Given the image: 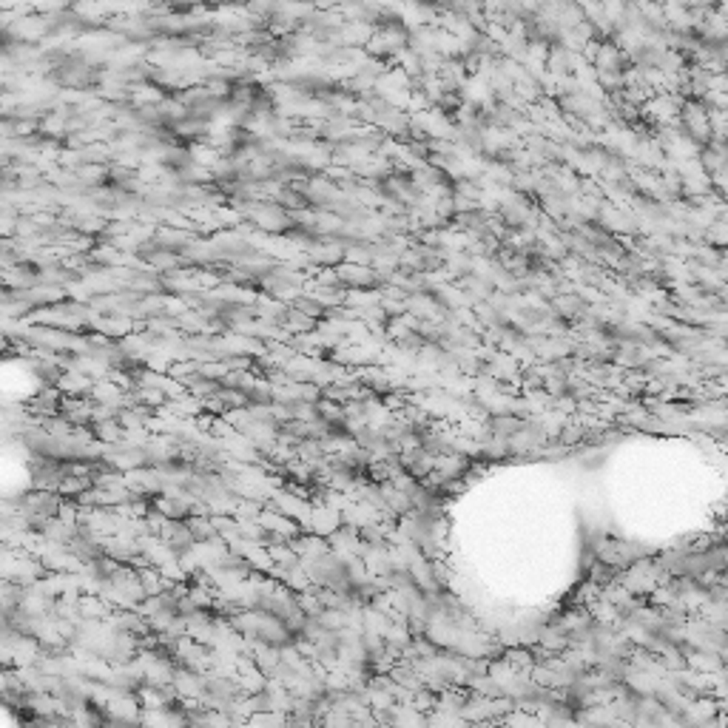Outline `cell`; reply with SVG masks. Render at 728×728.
<instances>
[{
	"label": "cell",
	"mask_w": 728,
	"mask_h": 728,
	"mask_svg": "<svg viewBox=\"0 0 728 728\" xmlns=\"http://www.w3.org/2000/svg\"><path fill=\"white\" fill-rule=\"evenodd\" d=\"M60 407H63L60 396H57L54 390H48V387H46V390H40V393L31 399V410H34V413H40V416H43V413H46V416H54Z\"/></svg>",
	"instance_id": "1"
}]
</instances>
